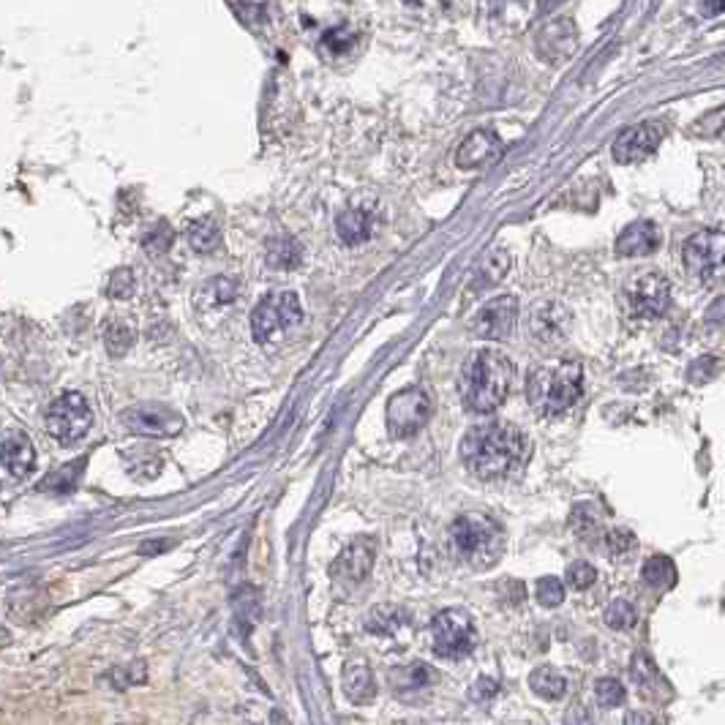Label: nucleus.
I'll use <instances>...</instances> for the list:
<instances>
[{"label":"nucleus","mask_w":725,"mask_h":725,"mask_svg":"<svg viewBox=\"0 0 725 725\" xmlns=\"http://www.w3.org/2000/svg\"><path fill=\"white\" fill-rule=\"evenodd\" d=\"M644 581L655 589H668L676 581L674 562L668 557H652L644 565Z\"/></svg>","instance_id":"nucleus-29"},{"label":"nucleus","mask_w":725,"mask_h":725,"mask_svg":"<svg viewBox=\"0 0 725 725\" xmlns=\"http://www.w3.org/2000/svg\"><path fill=\"white\" fill-rule=\"evenodd\" d=\"M477 630L472 616L461 608H447L442 614L434 616L431 622V644L434 652L445 660H458L467 657L475 649Z\"/></svg>","instance_id":"nucleus-6"},{"label":"nucleus","mask_w":725,"mask_h":725,"mask_svg":"<svg viewBox=\"0 0 725 725\" xmlns=\"http://www.w3.org/2000/svg\"><path fill=\"white\" fill-rule=\"evenodd\" d=\"M36 464V447L22 431H14L3 439V467L9 469V475L25 477Z\"/></svg>","instance_id":"nucleus-18"},{"label":"nucleus","mask_w":725,"mask_h":725,"mask_svg":"<svg viewBox=\"0 0 725 725\" xmlns=\"http://www.w3.org/2000/svg\"><path fill=\"white\" fill-rule=\"evenodd\" d=\"M371 565H374V543L371 540H355L333 562V576L344 584H360L371 573Z\"/></svg>","instance_id":"nucleus-16"},{"label":"nucleus","mask_w":725,"mask_h":725,"mask_svg":"<svg viewBox=\"0 0 725 725\" xmlns=\"http://www.w3.org/2000/svg\"><path fill=\"white\" fill-rule=\"evenodd\" d=\"M698 134H704V137H715V140H725V107L720 110H712L709 115L696 123Z\"/></svg>","instance_id":"nucleus-38"},{"label":"nucleus","mask_w":725,"mask_h":725,"mask_svg":"<svg viewBox=\"0 0 725 725\" xmlns=\"http://www.w3.org/2000/svg\"><path fill=\"white\" fill-rule=\"evenodd\" d=\"M336 232L347 246H358L371 235V216H368L366 210L358 208L341 210L336 219Z\"/></svg>","instance_id":"nucleus-21"},{"label":"nucleus","mask_w":725,"mask_h":725,"mask_svg":"<svg viewBox=\"0 0 725 725\" xmlns=\"http://www.w3.org/2000/svg\"><path fill=\"white\" fill-rule=\"evenodd\" d=\"M131 292H134V270L129 268H118L112 270L110 281H107V295L110 298H129Z\"/></svg>","instance_id":"nucleus-37"},{"label":"nucleus","mask_w":725,"mask_h":725,"mask_svg":"<svg viewBox=\"0 0 725 725\" xmlns=\"http://www.w3.org/2000/svg\"><path fill=\"white\" fill-rule=\"evenodd\" d=\"M532 442L513 423H486L469 428L461 442L464 467L480 480H505L527 467Z\"/></svg>","instance_id":"nucleus-1"},{"label":"nucleus","mask_w":725,"mask_h":725,"mask_svg":"<svg viewBox=\"0 0 725 725\" xmlns=\"http://www.w3.org/2000/svg\"><path fill=\"white\" fill-rule=\"evenodd\" d=\"M663 140V131L657 123H641L633 129L622 131L614 142V159L619 164H636V161L652 156Z\"/></svg>","instance_id":"nucleus-13"},{"label":"nucleus","mask_w":725,"mask_h":725,"mask_svg":"<svg viewBox=\"0 0 725 725\" xmlns=\"http://www.w3.org/2000/svg\"><path fill=\"white\" fill-rule=\"evenodd\" d=\"M529 687L535 690L540 698H548V701H559L565 696L567 690V679L559 674L557 668L551 666H540L529 674Z\"/></svg>","instance_id":"nucleus-23"},{"label":"nucleus","mask_w":725,"mask_h":725,"mask_svg":"<svg viewBox=\"0 0 725 725\" xmlns=\"http://www.w3.org/2000/svg\"><path fill=\"white\" fill-rule=\"evenodd\" d=\"M450 546L472 567H488L502 554V529L483 513H467L453 521Z\"/></svg>","instance_id":"nucleus-4"},{"label":"nucleus","mask_w":725,"mask_h":725,"mask_svg":"<svg viewBox=\"0 0 725 725\" xmlns=\"http://www.w3.org/2000/svg\"><path fill=\"white\" fill-rule=\"evenodd\" d=\"M172 246V229L167 221H159L156 229H150L148 238H145V249L148 251H167Z\"/></svg>","instance_id":"nucleus-40"},{"label":"nucleus","mask_w":725,"mask_h":725,"mask_svg":"<svg viewBox=\"0 0 725 725\" xmlns=\"http://www.w3.org/2000/svg\"><path fill=\"white\" fill-rule=\"evenodd\" d=\"M625 725H657V720L649 712H630L625 717Z\"/></svg>","instance_id":"nucleus-43"},{"label":"nucleus","mask_w":725,"mask_h":725,"mask_svg":"<svg viewBox=\"0 0 725 725\" xmlns=\"http://www.w3.org/2000/svg\"><path fill=\"white\" fill-rule=\"evenodd\" d=\"M516 379V368L499 349H480L461 368L458 390L464 407L477 415H491L505 404Z\"/></svg>","instance_id":"nucleus-2"},{"label":"nucleus","mask_w":725,"mask_h":725,"mask_svg":"<svg viewBox=\"0 0 725 725\" xmlns=\"http://www.w3.org/2000/svg\"><path fill=\"white\" fill-rule=\"evenodd\" d=\"M518 319V303L510 295L494 298L477 308L475 317H472V333L477 338H486V341H499L513 333V325Z\"/></svg>","instance_id":"nucleus-12"},{"label":"nucleus","mask_w":725,"mask_h":725,"mask_svg":"<svg viewBox=\"0 0 725 725\" xmlns=\"http://www.w3.org/2000/svg\"><path fill=\"white\" fill-rule=\"evenodd\" d=\"M344 693L352 704H368L377 698V682H374V674L368 671L366 666H349L344 671Z\"/></svg>","instance_id":"nucleus-22"},{"label":"nucleus","mask_w":725,"mask_h":725,"mask_svg":"<svg viewBox=\"0 0 725 725\" xmlns=\"http://www.w3.org/2000/svg\"><path fill=\"white\" fill-rule=\"evenodd\" d=\"M636 622H638L636 608H633V603H627V600H614V603L606 608V625L614 627V630H630Z\"/></svg>","instance_id":"nucleus-31"},{"label":"nucleus","mask_w":725,"mask_h":725,"mask_svg":"<svg viewBox=\"0 0 725 725\" xmlns=\"http://www.w3.org/2000/svg\"><path fill=\"white\" fill-rule=\"evenodd\" d=\"M584 390V368L578 363L537 366L527 379L529 404L540 415H562L576 404Z\"/></svg>","instance_id":"nucleus-3"},{"label":"nucleus","mask_w":725,"mask_h":725,"mask_svg":"<svg viewBox=\"0 0 725 725\" xmlns=\"http://www.w3.org/2000/svg\"><path fill=\"white\" fill-rule=\"evenodd\" d=\"M537 600L540 606L546 608H557L565 603V584L554 576H546L537 581Z\"/></svg>","instance_id":"nucleus-33"},{"label":"nucleus","mask_w":725,"mask_h":725,"mask_svg":"<svg viewBox=\"0 0 725 725\" xmlns=\"http://www.w3.org/2000/svg\"><path fill=\"white\" fill-rule=\"evenodd\" d=\"M603 543H606L608 557H625V554H630V551L636 548V535L627 532V529H611V532L603 537Z\"/></svg>","instance_id":"nucleus-34"},{"label":"nucleus","mask_w":725,"mask_h":725,"mask_svg":"<svg viewBox=\"0 0 725 725\" xmlns=\"http://www.w3.org/2000/svg\"><path fill=\"white\" fill-rule=\"evenodd\" d=\"M565 725H592V712L584 704H576L567 709Z\"/></svg>","instance_id":"nucleus-41"},{"label":"nucleus","mask_w":725,"mask_h":725,"mask_svg":"<svg viewBox=\"0 0 725 725\" xmlns=\"http://www.w3.org/2000/svg\"><path fill=\"white\" fill-rule=\"evenodd\" d=\"M93 426V412L82 393H63L47 409V431L60 445H77Z\"/></svg>","instance_id":"nucleus-7"},{"label":"nucleus","mask_w":725,"mask_h":725,"mask_svg":"<svg viewBox=\"0 0 725 725\" xmlns=\"http://www.w3.org/2000/svg\"><path fill=\"white\" fill-rule=\"evenodd\" d=\"M434 412V404L426 390L404 388L388 401V431L393 437L404 439L418 434Z\"/></svg>","instance_id":"nucleus-10"},{"label":"nucleus","mask_w":725,"mask_h":725,"mask_svg":"<svg viewBox=\"0 0 725 725\" xmlns=\"http://www.w3.org/2000/svg\"><path fill=\"white\" fill-rule=\"evenodd\" d=\"M502 140L494 129H477L469 134L467 140L461 142L456 150V167L458 169H477L488 164V161L499 156Z\"/></svg>","instance_id":"nucleus-15"},{"label":"nucleus","mask_w":725,"mask_h":725,"mask_svg":"<svg viewBox=\"0 0 725 725\" xmlns=\"http://www.w3.org/2000/svg\"><path fill=\"white\" fill-rule=\"evenodd\" d=\"M660 246V229L652 221H636L616 238V251L622 257H646Z\"/></svg>","instance_id":"nucleus-17"},{"label":"nucleus","mask_w":725,"mask_h":725,"mask_svg":"<svg viewBox=\"0 0 725 725\" xmlns=\"http://www.w3.org/2000/svg\"><path fill=\"white\" fill-rule=\"evenodd\" d=\"M573 39H576V33H573V25L570 22H554V25H548L543 33H540V52L551 60H559L565 58L573 52Z\"/></svg>","instance_id":"nucleus-20"},{"label":"nucleus","mask_w":725,"mask_h":725,"mask_svg":"<svg viewBox=\"0 0 725 725\" xmlns=\"http://www.w3.org/2000/svg\"><path fill=\"white\" fill-rule=\"evenodd\" d=\"M238 298V284L232 279H210L205 287L197 292V303L202 308H219V306H229L232 300Z\"/></svg>","instance_id":"nucleus-24"},{"label":"nucleus","mask_w":725,"mask_h":725,"mask_svg":"<svg viewBox=\"0 0 725 725\" xmlns=\"http://www.w3.org/2000/svg\"><path fill=\"white\" fill-rule=\"evenodd\" d=\"M630 674H633V682L636 687L644 693V696L660 698V696H671V687L663 679V674L657 671V666L649 660L646 655H633V663H630Z\"/></svg>","instance_id":"nucleus-19"},{"label":"nucleus","mask_w":725,"mask_h":725,"mask_svg":"<svg viewBox=\"0 0 725 725\" xmlns=\"http://www.w3.org/2000/svg\"><path fill=\"white\" fill-rule=\"evenodd\" d=\"M123 426L129 428L131 434H140L148 439H164V437H178L186 420L180 418V412H175L161 401H142L134 407L123 409Z\"/></svg>","instance_id":"nucleus-9"},{"label":"nucleus","mask_w":725,"mask_h":725,"mask_svg":"<svg viewBox=\"0 0 725 725\" xmlns=\"http://www.w3.org/2000/svg\"><path fill=\"white\" fill-rule=\"evenodd\" d=\"M507 268H510V257H507L505 251H494V254H488V257L480 262V273H483V287H486V284H494V281L502 279V276L507 273Z\"/></svg>","instance_id":"nucleus-35"},{"label":"nucleus","mask_w":725,"mask_h":725,"mask_svg":"<svg viewBox=\"0 0 725 725\" xmlns=\"http://www.w3.org/2000/svg\"><path fill=\"white\" fill-rule=\"evenodd\" d=\"M401 622H404V616L398 614V608L379 606V608H374V614H371V622H368V627H371L374 633H393Z\"/></svg>","instance_id":"nucleus-36"},{"label":"nucleus","mask_w":725,"mask_h":725,"mask_svg":"<svg viewBox=\"0 0 725 725\" xmlns=\"http://www.w3.org/2000/svg\"><path fill=\"white\" fill-rule=\"evenodd\" d=\"M303 319V308L295 292H273L251 311V336L257 344H270L273 338L295 328Z\"/></svg>","instance_id":"nucleus-5"},{"label":"nucleus","mask_w":725,"mask_h":725,"mask_svg":"<svg viewBox=\"0 0 725 725\" xmlns=\"http://www.w3.org/2000/svg\"><path fill=\"white\" fill-rule=\"evenodd\" d=\"M355 41H358V33H352L349 28H333L322 36V52H328L330 58H341Z\"/></svg>","instance_id":"nucleus-30"},{"label":"nucleus","mask_w":725,"mask_h":725,"mask_svg":"<svg viewBox=\"0 0 725 725\" xmlns=\"http://www.w3.org/2000/svg\"><path fill=\"white\" fill-rule=\"evenodd\" d=\"M186 238H189L191 249L199 251V254H210V251L219 249L221 229L213 219H199L194 221V224H189Z\"/></svg>","instance_id":"nucleus-25"},{"label":"nucleus","mask_w":725,"mask_h":725,"mask_svg":"<svg viewBox=\"0 0 725 725\" xmlns=\"http://www.w3.org/2000/svg\"><path fill=\"white\" fill-rule=\"evenodd\" d=\"M134 341H137V330L126 319H112L107 330H104V344H107V352H110L112 358L126 355L134 347Z\"/></svg>","instance_id":"nucleus-26"},{"label":"nucleus","mask_w":725,"mask_h":725,"mask_svg":"<svg viewBox=\"0 0 725 725\" xmlns=\"http://www.w3.org/2000/svg\"><path fill=\"white\" fill-rule=\"evenodd\" d=\"M300 262V246L292 238H273L268 243V265L276 270H292Z\"/></svg>","instance_id":"nucleus-27"},{"label":"nucleus","mask_w":725,"mask_h":725,"mask_svg":"<svg viewBox=\"0 0 725 725\" xmlns=\"http://www.w3.org/2000/svg\"><path fill=\"white\" fill-rule=\"evenodd\" d=\"M497 690H499L497 682H491L488 676H483V679H477V685L472 687V693H469V696L475 698V701H488V698L494 696Z\"/></svg>","instance_id":"nucleus-42"},{"label":"nucleus","mask_w":725,"mask_h":725,"mask_svg":"<svg viewBox=\"0 0 725 725\" xmlns=\"http://www.w3.org/2000/svg\"><path fill=\"white\" fill-rule=\"evenodd\" d=\"M595 696L603 706H622L625 704L627 693L625 685H622L619 679H614V676H603V679H597Z\"/></svg>","instance_id":"nucleus-32"},{"label":"nucleus","mask_w":725,"mask_h":725,"mask_svg":"<svg viewBox=\"0 0 725 725\" xmlns=\"http://www.w3.org/2000/svg\"><path fill=\"white\" fill-rule=\"evenodd\" d=\"M597 578V570L589 562H573V565L567 567V581L573 589H589V586L595 584Z\"/></svg>","instance_id":"nucleus-39"},{"label":"nucleus","mask_w":725,"mask_h":725,"mask_svg":"<svg viewBox=\"0 0 725 725\" xmlns=\"http://www.w3.org/2000/svg\"><path fill=\"white\" fill-rule=\"evenodd\" d=\"M625 298L630 314L638 319H655L666 314L668 303H671V284L663 273L646 270L636 279H630L625 287Z\"/></svg>","instance_id":"nucleus-11"},{"label":"nucleus","mask_w":725,"mask_h":725,"mask_svg":"<svg viewBox=\"0 0 725 725\" xmlns=\"http://www.w3.org/2000/svg\"><path fill=\"white\" fill-rule=\"evenodd\" d=\"M687 270L704 284L725 279V232L723 229H701L685 243Z\"/></svg>","instance_id":"nucleus-8"},{"label":"nucleus","mask_w":725,"mask_h":725,"mask_svg":"<svg viewBox=\"0 0 725 725\" xmlns=\"http://www.w3.org/2000/svg\"><path fill=\"white\" fill-rule=\"evenodd\" d=\"M529 330L543 344H557L570 330V311L557 300H540L529 311Z\"/></svg>","instance_id":"nucleus-14"},{"label":"nucleus","mask_w":725,"mask_h":725,"mask_svg":"<svg viewBox=\"0 0 725 725\" xmlns=\"http://www.w3.org/2000/svg\"><path fill=\"white\" fill-rule=\"evenodd\" d=\"M393 676H396V685L401 690H420V687H428L437 682V671L428 668L426 663H412L407 668H398Z\"/></svg>","instance_id":"nucleus-28"}]
</instances>
